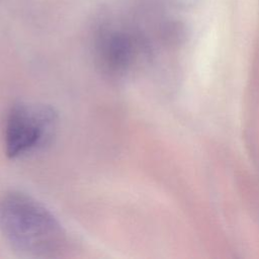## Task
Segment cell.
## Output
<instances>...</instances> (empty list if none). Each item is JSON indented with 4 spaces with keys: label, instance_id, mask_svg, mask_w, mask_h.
I'll use <instances>...</instances> for the list:
<instances>
[{
    "label": "cell",
    "instance_id": "1",
    "mask_svg": "<svg viewBox=\"0 0 259 259\" xmlns=\"http://www.w3.org/2000/svg\"><path fill=\"white\" fill-rule=\"evenodd\" d=\"M0 234L13 250L31 258L55 257L67 244L58 219L41 202L20 191L0 197Z\"/></svg>",
    "mask_w": 259,
    "mask_h": 259
},
{
    "label": "cell",
    "instance_id": "2",
    "mask_svg": "<svg viewBox=\"0 0 259 259\" xmlns=\"http://www.w3.org/2000/svg\"><path fill=\"white\" fill-rule=\"evenodd\" d=\"M57 122V112L50 105L35 102L14 104L4 127L6 155L15 159L44 148L52 140Z\"/></svg>",
    "mask_w": 259,
    "mask_h": 259
},
{
    "label": "cell",
    "instance_id": "3",
    "mask_svg": "<svg viewBox=\"0 0 259 259\" xmlns=\"http://www.w3.org/2000/svg\"><path fill=\"white\" fill-rule=\"evenodd\" d=\"M141 53L138 39L121 29L102 31L95 44L97 65L102 73L113 79L130 76L139 65Z\"/></svg>",
    "mask_w": 259,
    "mask_h": 259
}]
</instances>
